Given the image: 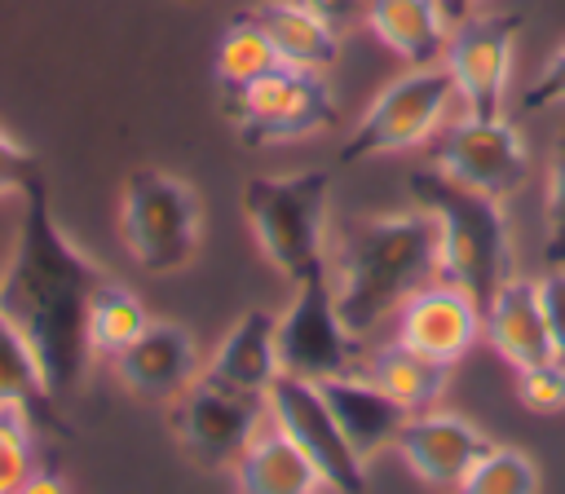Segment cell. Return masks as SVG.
Masks as SVG:
<instances>
[{"instance_id": "cell-30", "label": "cell", "mask_w": 565, "mask_h": 494, "mask_svg": "<svg viewBox=\"0 0 565 494\" xmlns=\"http://www.w3.org/2000/svg\"><path fill=\"white\" fill-rule=\"evenodd\" d=\"M534 282H539V304H543V318H547L552 348L565 362V265H547Z\"/></svg>"}, {"instance_id": "cell-2", "label": "cell", "mask_w": 565, "mask_h": 494, "mask_svg": "<svg viewBox=\"0 0 565 494\" xmlns=\"http://www.w3.org/2000/svg\"><path fill=\"white\" fill-rule=\"evenodd\" d=\"M327 273L344 326L362 340L437 278V221L424 207L349 216L327 247Z\"/></svg>"}, {"instance_id": "cell-4", "label": "cell", "mask_w": 565, "mask_h": 494, "mask_svg": "<svg viewBox=\"0 0 565 494\" xmlns=\"http://www.w3.org/2000/svg\"><path fill=\"white\" fill-rule=\"evenodd\" d=\"M238 203H243L256 247L282 278L300 282L327 269V247H331L327 243V221H331V172L327 168L252 176Z\"/></svg>"}, {"instance_id": "cell-23", "label": "cell", "mask_w": 565, "mask_h": 494, "mask_svg": "<svg viewBox=\"0 0 565 494\" xmlns=\"http://www.w3.org/2000/svg\"><path fill=\"white\" fill-rule=\"evenodd\" d=\"M0 406H22L35 423H53L62 428L57 419V401L49 397V384L26 348V340L13 331V322L4 318L0 309Z\"/></svg>"}, {"instance_id": "cell-9", "label": "cell", "mask_w": 565, "mask_h": 494, "mask_svg": "<svg viewBox=\"0 0 565 494\" xmlns=\"http://www.w3.org/2000/svg\"><path fill=\"white\" fill-rule=\"evenodd\" d=\"M265 410H269V423L318 468V476L331 494H362L366 490V459L349 445L344 428L335 423V415H331V406L313 379L282 370L265 388Z\"/></svg>"}, {"instance_id": "cell-19", "label": "cell", "mask_w": 565, "mask_h": 494, "mask_svg": "<svg viewBox=\"0 0 565 494\" xmlns=\"http://www.w3.org/2000/svg\"><path fill=\"white\" fill-rule=\"evenodd\" d=\"M362 22L406 66H433L446 53L450 18L441 0H366Z\"/></svg>"}, {"instance_id": "cell-31", "label": "cell", "mask_w": 565, "mask_h": 494, "mask_svg": "<svg viewBox=\"0 0 565 494\" xmlns=\"http://www.w3.org/2000/svg\"><path fill=\"white\" fill-rule=\"evenodd\" d=\"M556 106H565V44L539 66V75L521 93V110H556Z\"/></svg>"}, {"instance_id": "cell-7", "label": "cell", "mask_w": 565, "mask_h": 494, "mask_svg": "<svg viewBox=\"0 0 565 494\" xmlns=\"http://www.w3.org/2000/svg\"><path fill=\"white\" fill-rule=\"evenodd\" d=\"M221 97H225V115L234 119L243 146L300 141V137H313V132H327L340 124L327 71L274 66L269 75L252 79L247 88H234Z\"/></svg>"}, {"instance_id": "cell-27", "label": "cell", "mask_w": 565, "mask_h": 494, "mask_svg": "<svg viewBox=\"0 0 565 494\" xmlns=\"http://www.w3.org/2000/svg\"><path fill=\"white\" fill-rule=\"evenodd\" d=\"M35 419L22 406H0V494H18V485L35 472Z\"/></svg>"}, {"instance_id": "cell-32", "label": "cell", "mask_w": 565, "mask_h": 494, "mask_svg": "<svg viewBox=\"0 0 565 494\" xmlns=\"http://www.w3.org/2000/svg\"><path fill=\"white\" fill-rule=\"evenodd\" d=\"M35 176H40V159H35L18 137H9V132L0 128V198H4V194H22Z\"/></svg>"}, {"instance_id": "cell-35", "label": "cell", "mask_w": 565, "mask_h": 494, "mask_svg": "<svg viewBox=\"0 0 565 494\" xmlns=\"http://www.w3.org/2000/svg\"><path fill=\"white\" fill-rule=\"evenodd\" d=\"M477 4H481V0H441V9H446V18H450V26H455V22H463V18H472V13H477Z\"/></svg>"}, {"instance_id": "cell-36", "label": "cell", "mask_w": 565, "mask_h": 494, "mask_svg": "<svg viewBox=\"0 0 565 494\" xmlns=\"http://www.w3.org/2000/svg\"><path fill=\"white\" fill-rule=\"evenodd\" d=\"M181 4H199V0H181Z\"/></svg>"}, {"instance_id": "cell-5", "label": "cell", "mask_w": 565, "mask_h": 494, "mask_svg": "<svg viewBox=\"0 0 565 494\" xmlns=\"http://www.w3.org/2000/svg\"><path fill=\"white\" fill-rule=\"evenodd\" d=\"M119 238L146 273H181L203 243V203L168 168H132L119 194Z\"/></svg>"}, {"instance_id": "cell-6", "label": "cell", "mask_w": 565, "mask_h": 494, "mask_svg": "<svg viewBox=\"0 0 565 494\" xmlns=\"http://www.w3.org/2000/svg\"><path fill=\"white\" fill-rule=\"evenodd\" d=\"M455 106H459V88L441 62L411 66L406 75L384 84L375 101L362 110L349 141L340 146V163H371L384 154L428 146Z\"/></svg>"}, {"instance_id": "cell-18", "label": "cell", "mask_w": 565, "mask_h": 494, "mask_svg": "<svg viewBox=\"0 0 565 494\" xmlns=\"http://www.w3.org/2000/svg\"><path fill=\"white\" fill-rule=\"evenodd\" d=\"M203 370L212 379L238 388V393L265 397V388L282 375V366H278V313H269V309L238 313Z\"/></svg>"}, {"instance_id": "cell-12", "label": "cell", "mask_w": 565, "mask_h": 494, "mask_svg": "<svg viewBox=\"0 0 565 494\" xmlns=\"http://www.w3.org/2000/svg\"><path fill=\"white\" fill-rule=\"evenodd\" d=\"M525 31V13L494 9V13H472L450 26L441 66L450 71L459 88V106L477 119L503 115V93L512 79L516 62V40Z\"/></svg>"}, {"instance_id": "cell-34", "label": "cell", "mask_w": 565, "mask_h": 494, "mask_svg": "<svg viewBox=\"0 0 565 494\" xmlns=\"http://www.w3.org/2000/svg\"><path fill=\"white\" fill-rule=\"evenodd\" d=\"M18 494H71V485H66L57 472H31V476L18 485Z\"/></svg>"}, {"instance_id": "cell-24", "label": "cell", "mask_w": 565, "mask_h": 494, "mask_svg": "<svg viewBox=\"0 0 565 494\" xmlns=\"http://www.w3.org/2000/svg\"><path fill=\"white\" fill-rule=\"evenodd\" d=\"M274 66H282V62H278L269 35L260 31V22H256L252 13H234L230 26L221 31V40H216V57H212V71H216L221 93L247 88L252 79L269 75Z\"/></svg>"}, {"instance_id": "cell-14", "label": "cell", "mask_w": 565, "mask_h": 494, "mask_svg": "<svg viewBox=\"0 0 565 494\" xmlns=\"http://www.w3.org/2000/svg\"><path fill=\"white\" fill-rule=\"evenodd\" d=\"M477 340H481V304L450 282H428L397 309V344L433 362L455 366L459 357L472 353Z\"/></svg>"}, {"instance_id": "cell-29", "label": "cell", "mask_w": 565, "mask_h": 494, "mask_svg": "<svg viewBox=\"0 0 565 494\" xmlns=\"http://www.w3.org/2000/svg\"><path fill=\"white\" fill-rule=\"evenodd\" d=\"M516 397L525 410H539V415L565 410V362L552 357V362L516 370Z\"/></svg>"}, {"instance_id": "cell-28", "label": "cell", "mask_w": 565, "mask_h": 494, "mask_svg": "<svg viewBox=\"0 0 565 494\" xmlns=\"http://www.w3.org/2000/svg\"><path fill=\"white\" fill-rule=\"evenodd\" d=\"M543 265H565V128L556 132L552 172H547V207H543Z\"/></svg>"}, {"instance_id": "cell-1", "label": "cell", "mask_w": 565, "mask_h": 494, "mask_svg": "<svg viewBox=\"0 0 565 494\" xmlns=\"http://www.w3.org/2000/svg\"><path fill=\"white\" fill-rule=\"evenodd\" d=\"M106 269L62 229L44 176L22 190V221L13 251L0 265V309L13 331L26 340L49 397L62 401L79 393L93 344H88V304Z\"/></svg>"}, {"instance_id": "cell-3", "label": "cell", "mask_w": 565, "mask_h": 494, "mask_svg": "<svg viewBox=\"0 0 565 494\" xmlns=\"http://www.w3.org/2000/svg\"><path fill=\"white\" fill-rule=\"evenodd\" d=\"M411 198L437 221V278L468 291L486 309L512 278V225L503 198L481 194L428 163L411 176Z\"/></svg>"}, {"instance_id": "cell-11", "label": "cell", "mask_w": 565, "mask_h": 494, "mask_svg": "<svg viewBox=\"0 0 565 494\" xmlns=\"http://www.w3.org/2000/svg\"><path fill=\"white\" fill-rule=\"evenodd\" d=\"M424 163L481 194L508 198L530 176V146L508 115H490V119L463 115L424 146Z\"/></svg>"}, {"instance_id": "cell-21", "label": "cell", "mask_w": 565, "mask_h": 494, "mask_svg": "<svg viewBox=\"0 0 565 494\" xmlns=\"http://www.w3.org/2000/svg\"><path fill=\"white\" fill-rule=\"evenodd\" d=\"M234 481L238 494H322V476L318 468L274 428L265 423L247 450L234 459Z\"/></svg>"}, {"instance_id": "cell-33", "label": "cell", "mask_w": 565, "mask_h": 494, "mask_svg": "<svg viewBox=\"0 0 565 494\" xmlns=\"http://www.w3.org/2000/svg\"><path fill=\"white\" fill-rule=\"evenodd\" d=\"M305 9H313L322 22H331L335 31H344V26H353L362 13H366V0H300Z\"/></svg>"}, {"instance_id": "cell-10", "label": "cell", "mask_w": 565, "mask_h": 494, "mask_svg": "<svg viewBox=\"0 0 565 494\" xmlns=\"http://www.w3.org/2000/svg\"><path fill=\"white\" fill-rule=\"evenodd\" d=\"M265 423H269L265 397L238 393L212 379L207 370H199V379L172 397V432L199 468H234V459Z\"/></svg>"}, {"instance_id": "cell-20", "label": "cell", "mask_w": 565, "mask_h": 494, "mask_svg": "<svg viewBox=\"0 0 565 494\" xmlns=\"http://www.w3.org/2000/svg\"><path fill=\"white\" fill-rule=\"evenodd\" d=\"M247 13L269 35L282 66H305V71H331L335 66L340 31L331 22H322L313 9H305L300 0H260Z\"/></svg>"}, {"instance_id": "cell-8", "label": "cell", "mask_w": 565, "mask_h": 494, "mask_svg": "<svg viewBox=\"0 0 565 494\" xmlns=\"http://www.w3.org/2000/svg\"><path fill=\"white\" fill-rule=\"evenodd\" d=\"M296 296L278 313V366L300 379H331L344 370H358L362 340L344 326L335 304V282L327 269L291 282Z\"/></svg>"}, {"instance_id": "cell-26", "label": "cell", "mask_w": 565, "mask_h": 494, "mask_svg": "<svg viewBox=\"0 0 565 494\" xmlns=\"http://www.w3.org/2000/svg\"><path fill=\"white\" fill-rule=\"evenodd\" d=\"M455 494H539V463L516 445H490Z\"/></svg>"}, {"instance_id": "cell-13", "label": "cell", "mask_w": 565, "mask_h": 494, "mask_svg": "<svg viewBox=\"0 0 565 494\" xmlns=\"http://www.w3.org/2000/svg\"><path fill=\"white\" fill-rule=\"evenodd\" d=\"M490 445L494 441L472 419H463L455 410H437V406L406 415V423L393 441V450L402 454L411 476L433 490H455Z\"/></svg>"}, {"instance_id": "cell-16", "label": "cell", "mask_w": 565, "mask_h": 494, "mask_svg": "<svg viewBox=\"0 0 565 494\" xmlns=\"http://www.w3.org/2000/svg\"><path fill=\"white\" fill-rule=\"evenodd\" d=\"M481 335L490 340V348L512 370H525V366H539V362L556 357L552 335H547V318H543V304H539V282L521 278V273H512L494 291V300L481 309Z\"/></svg>"}, {"instance_id": "cell-15", "label": "cell", "mask_w": 565, "mask_h": 494, "mask_svg": "<svg viewBox=\"0 0 565 494\" xmlns=\"http://www.w3.org/2000/svg\"><path fill=\"white\" fill-rule=\"evenodd\" d=\"M199 344L181 322L150 318L146 331L115 357V375L132 397L172 401L199 379Z\"/></svg>"}, {"instance_id": "cell-17", "label": "cell", "mask_w": 565, "mask_h": 494, "mask_svg": "<svg viewBox=\"0 0 565 494\" xmlns=\"http://www.w3.org/2000/svg\"><path fill=\"white\" fill-rule=\"evenodd\" d=\"M318 393L327 397L335 423L344 428L349 445L362 454V459H375L384 445L397 441L402 423H406V406L393 401L380 384H371L362 370H344V375H331V379H318Z\"/></svg>"}, {"instance_id": "cell-22", "label": "cell", "mask_w": 565, "mask_h": 494, "mask_svg": "<svg viewBox=\"0 0 565 494\" xmlns=\"http://www.w3.org/2000/svg\"><path fill=\"white\" fill-rule=\"evenodd\" d=\"M358 370L371 384H380L393 401H402L411 415L437 406L441 393H446V384H450V366L446 362H433V357H424V353H415V348H406L397 340L384 344V348H375L371 357H362Z\"/></svg>"}, {"instance_id": "cell-25", "label": "cell", "mask_w": 565, "mask_h": 494, "mask_svg": "<svg viewBox=\"0 0 565 494\" xmlns=\"http://www.w3.org/2000/svg\"><path fill=\"white\" fill-rule=\"evenodd\" d=\"M150 313L141 304L137 291H128L124 282L115 278H102V287L93 291V304H88V344H93V357H119L141 331H146Z\"/></svg>"}]
</instances>
